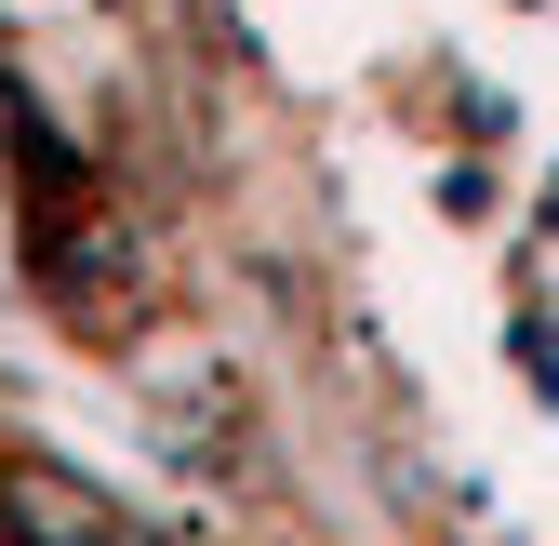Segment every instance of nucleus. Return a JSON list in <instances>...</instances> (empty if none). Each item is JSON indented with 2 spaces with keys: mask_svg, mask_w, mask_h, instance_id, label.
Wrapping results in <instances>:
<instances>
[{
  "mask_svg": "<svg viewBox=\"0 0 559 546\" xmlns=\"http://www.w3.org/2000/svg\"><path fill=\"white\" fill-rule=\"evenodd\" d=\"M14 520H27V546H120L107 507H94V494H67L53 466H14Z\"/></svg>",
  "mask_w": 559,
  "mask_h": 546,
  "instance_id": "nucleus-1",
  "label": "nucleus"
}]
</instances>
